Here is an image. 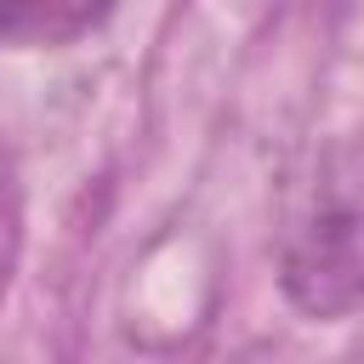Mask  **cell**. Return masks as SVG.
<instances>
[{"instance_id": "6da1fadb", "label": "cell", "mask_w": 364, "mask_h": 364, "mask_svg": "<svg viewBox=\"0 0 364 364\" xmlns=\"http://www.w3.org/2000/svg\"><path fill=\"white\" fill-rule=\"evenodd\" d=\"M279 290L307 318L364 307V159L336 154L307 182L279 239Z\"/></svg>"}, {"instance_id": "7a4b0ae2", "label": "cell", "mask_w": 364, "mask_h": 364, "mask_svg": "<svg viewBox=\"0 0 364 364\" xmlns=\"http://www.w3.org/2000/svg\"><path fill=\"white\" fill-rule=\"evenodd\" d=\"M119 0H0V46L57 51L97 34Z\"/></svg>"}]
</instances>
